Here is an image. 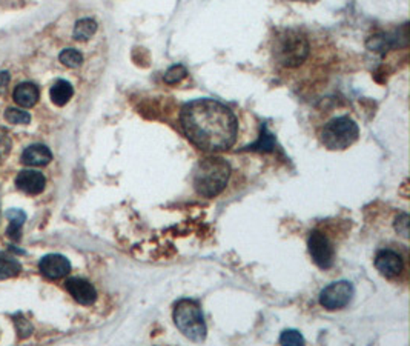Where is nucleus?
I'll return each instance as SVG.
<instances>
[{
	"label": "nucleus",
	"instance_id": "nucleus-1",
	"mask_svg": "<svg viewBox=\"0 0 410 346\" xmlns=\"http://www.w3.org/2000/svg\"><path fill=\"white\" fill-rule=\"evenodd\" d=\"M180 121L189 141L205 151H225L237 141V117L214 98H197L186 103Z\"/></svg>",
	"mask_w": 410,
	"mask_h": 346
},
{
	"label": "nucleus",
	"instance_id": "nucleus-13",
	"mask_svg": "<svg viewBox=\"0 0 410 346\" xmlns=\"http://www.w3.org/2000/svg\"><path fill=\"white\" fill-rule=\"evenodd\" d=\"M13 97H14V102L22 108H33L39 102L40 93H39V88L34 83L25 82L16 86Z\"/></svg>",
	"mask_w": 410,
	"mask_h": 346
},
{
	"label": "nucleus",
	"instance_id": "nucleus-10",
	"mask_svg": "<svg viewBox=\"0 0 410 346\" xmlns=\"http://www.w3.org/2000/svg\"><path fill=\"white\" fill-rule=\"evenodd\" d=\"M66 291L73 295L74 300L78 302L80 305H93L97 300V291L94 286L89 283L88 280L78 279V277H74V279H69L66 282Z\"/></svg>",
	"mask_w": 410,
	"mask_h": 346
},
{
	"label": "nucleus",
	"instance_id": "nucleus-4",
	"mask_svg": "<svg viewBox=\"0 0 410 346\" xmlns=\"http://www.w3.org/2000/svg\"><path fill=\"white\" fill-rule=\"evenodd\" d=\"M174 322L189 340L203 342L206 339V323L202 310L194 300H180L174 310Z\"/></svg>",
	"mask_w": 410,
	"mask_h": 346
},
{
	"label": "nucleus",
	"instance_id": "nucleus-20",
	"mask_svg": "<svg viewBox=\"0 0 410 346\" xmlns=\"http://www.w3.org/2000/svg\"><path fill=\"white\" fill-rule=\"evenodd\" d=\"M186 74H188V71L183 65H174L165 73V82L171 83V85L177 83V82L182 81V78H185Z\"/></svg>",
	"mask_w": 410,
	"mask_h": 346
},
{
	"label": "nucleus",
	"instance_id": "nucleus-12",
	"mask_svg": "<svg viewBox=\"0 0 410 346\" xmlns=\"http://www.w3.org/2000/svg\"><path fill=\"white\" fill-rule=\"evenodd\" d=\"M53 161V154L49 148L42 143H34L25 148L22 153V163L28 166H45Z\"/></svg>",
	"mask_w": 410,
	"mask_h": 346
},
{
	"label": "nucleus",
	"instance_id": "nucleus-23",
	"mask_svg": "<svg viewBox=\"0 0 410 346\" xmlns=\"http://www.w3.org/2000/svg\"><path fill=\"white\" fill-rule=\"evenodd\" d=\"M395 230L398 234H401L404 239H407L409 237V215L407 214L398 215L396 223H395Z\"/></svg>",
	"mask_w": 410,
	"mask_h": 346
},
{
	"label": "nucleus",
	"instance_id": "nucleus-21",
	"mask_svg": "<svg viewBox=\"0 0 410 346\" xmlns=\"http://www.w3.org/2000/svg\"><path fill=\"white\" fill-rule=\"evenodd\" d=\"M280 343L282 345H303L304 339L303 335L295 330H286L280 335Z\"/></svg>",
	"mask_w": 410,
	"mask_h": 346
},
{
	"label": "nucleus",
	"instance_id": "nucleus-7",
	"mask_svg": "<svg viewBox=\"0 0 410 346\" xmlns=\"http://www.w3.org/2000/svg\"><path fill=\"white\" fill-rule=\"evenodd\" d=\"M307 246H309V254H311L312 260L318 268L322 270L332 268V265L335 262V251L332 243L329 242V239L323 233L312 231L311 235H309Z\"/></svg>",
	"mask_w": 410,
	"mask_h": 346
},
{
	"label": "nucleus",
	"instance_id": "nucleus-19",
	"mask_svg": "<svg viewBox=\"0 0 410 346\" xmlns=\"http://www.w3.org/2000/svg\"><path fill=\"white\" fill-rule=\"evenodd\" d=\"M5 121L14 125H28L31 122V116L28 111L19 110V108H8L5 111Z\"/></svg>",
	"mask_w": 410,
	"mask_h": 346
},
{
	"label": "nucleus",
	"instance_id": "nucleus-17",
	"mask_svg": "<svg viewBox=\"0 0 410 346\" xmlns=\"http://www.w3.org/2000/svg\"><path fill=\"white\" fill-rule=\"evenodd\" d=\"M6 217L9 220V228H8V235L14 240L20 239V231H22V226L26 220V214L22 210H9L6 213Z\"/></svg>",
	"mask_w": 410,
	"mask_h": 346
},
{
	"label": "nucleus",
	"instance_id": "nucleus-11",
	"mask_svg": "<svg viewBox=\"0 0 410 346\" xmlns=\"http://www.w3.org/2000/svg\"><path fill=\"white\" fill-rule=\"evenodd\" d=\"M16 185L20 191H24L25 194L29 195H37L45 190V175L34 170H25L20 171L19 175L16 177Z\"/></svg>",
	"mask_w": 410,
	"mask_h": 346
},
{
	"label": "nucleus",
	"instance_id": "nucleus-6",
	"mask_svg": "<svg viewBox=\"0 0 410 346\" xmlns=\"http://www.w3.org/2000/svg\"><path fill=\"white\" fill-rule=\"evenodd\" d=\"M354 297V286L347 280L334 282L322 291L319 294V303H322L326 310L335 311L342 310L352 300Z\"/></svg>",
	"mask_w": 410,
	"mask_h": 346
},
{
	"label": "nucleus",
	"instance_id": "nucleus-15",
	"mask_svg": "<svg viewBox=\"0 0 410 346\" xmlns=\"http://www.w3.org/2000/svg\"><path fill=\"white\" fill-rule=\"evenodd\" d=\"M97 22L94 21V19H89V17H85V19H80V21L76 22L74 25V39L78 42H86L89 41V39H93L97 33Z\"/></svg>",
	"mask_w": 410,
	"mask_h": 346
},
{
	"label": "nucleus",
	"instance_id": "nucleus-18",
	"mask_svg": "<svg viewBox=\"0 0 410 346\" xmlns=\"http://www.w3.org/2000/svg\"><path fill=\"white\" fill-rule=\"evenodd\" d=\"M58 62L69 69H77L83 65V54L76 48H65L58 54Z\"/></svg>",
	"mask_w": 410,
	"mask_h": 346
},
{
	"label": "nucleus",
	"instance_id": "nucleus-8",
	"mask_svg": "<svg viewBox=\"0 0 410 346\" xmlns=\"http://www.w3.org/2000/svg\"><path fill=\"white\" fill-rule=\"evenodd\" d=\"M39 270L46 277V279L57 280L69 274V271H71V263H69V260L63 255L49 254L40 260Z\"/></svg>",
	"mask_w": 410,
	"mask_h": 346
},
{
	"label": "nucleus",
	"instance_id": "nucleus-25",
	"mask_svg": "<svg viewBox=\"0 0 410 346\" xmlns=\"http://www.w3.org/2000/svg\"><path fill=\"white\" fill-rule=\"evenodd\" d=\"M9 83V74L6 71L0 73V88H5Z\"/></svg>",
	"mask_w": 410,
	"mask_h": 346
},
{
	"label": "nucleus",
	"instance_id": "nucleus-22",
	"mask_svg": "<svg viewBox=\"0 0 410 346\" xmlns=\"http://www.w3.org/2000/svg\"><path fill=\"white\" fill-rule=\"evenodd\" d=\"M14 323H16V328H17L20 339H26V337H29V335H31L33 326L29 325V322L26 319H24L22 315L17 314L14 317Z\"/></svg>",
	"mask_w": 410,
	"mask_h": 346
},
{
	"label": "nucleus",
	"instance_id": "nucleus-16",
	"mask_svg": "<svg viewBox=\"0 0 410 346\" xmlns=\"http://www.w3.org/2000/svg\"><path fill=\"white\" fill-rule=\"evenodd\" d=\"M22 271V266L16 260V257L0 253V280L11 279V277L19 275Z\"/></svg>",
	"mask_w": 410,
	"mask_h": 346
},
{
	"label": "nucleus",
	"instance_id": "nucleus-24",
	"mask_svg": "<svg viewBox=\"0 0 410 346\" xmlns=\"http://www.w3.org/2000/svg\"><path fill=\"white\" fill-rule=\"evenodd\" d=\"M9 146H11V141H9L8 133L0 128V156H5L9 151Z\"/></svg>",
	"mask_w": 410,
	"mask_h": 346
},
{
	"label": "nucleus",
	"instance_id": "nucleus-9",
	"mask_svg": "<svg viewBox=\"0 0 410 346\" xmlns=\"http://www.w3.org/2000/svg\"><path fill=\"white\" fill-rule=\"evenodd\" d=\"M403 259L401 255L396 254L395 251L391 250H383L379 251L375 257V268L379 271V274L387 277V279H392L396 277L399 273L403 271Z\"/></svg>",
	"mask_w": 410,
	"mask_h": 346
},
{
	"label": "nucleus",
	"instance_id": "nucleus-3",
	"mask_svg": "<svg viewBox=\"0 0 410 346\" xmlns=\"http://www.w3.org/2000/svg\"><path fill=\"white\" fill-rule=\"evenodd\" d=\"M272 53L278 65L297 68L306 62L311 53V45H309L307 37L298 29H286L275 37Z\"/></svg>",
	"mask_w": 410,
	"mask_h": 346
},
{
	"label": "nucleus",
	"instance_id": "nucleus-5",
	"mask_svg": "<svg viewBox=\"0 0 410 346\" xmlns=\"http://www.w3.org/2000/svg\"><path fill=\"white\" fill-rule=\"evenodd\" d=\"M358 125L343 116L326 123L322 131V143L331 151H343L358 141Z\"/></svg>",
	"mask_w": 410,
	"mask_h": 346
},
{
	"label": "nucleus",
	"instance_id": "nucleus-14",
	"mask_svg": "<svg viewBox=\"0 0 410 346\" xmlns=\"http://www.w3.org/2000/svg\"><path fill=\"white\" fill-rule=\"evenodd\" d=\"M73 96H74V86L68 81H63V78L54 82L51 90H49V98H51V102L56 106H65L69 101H71Z\"/></svg>",
	"mask_w": 410,
	"mask_h": 346
},
{
	"label": "nucleus",
	"instance_id": "nucleus-2",
	"mask_svg": "<svg viewBox=\"0 0 410 346\" xmlns=\"http://www.w3.org/2000/svg\"><path fill=\"white\" fill-rule=\"evenodd\" d=\"M231 175V166L222 157H206L194 171V188L202 197H215L222 193Z\"/></svg>",
	"mask_w": 410,
	"mask_h": 346
}]
</instances>
